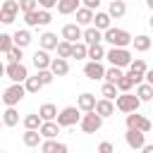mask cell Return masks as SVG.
<instances>
[{"mask_svg": "<svg viewBox=\"0 0 153 153\" xmlns=\"http://www.w3.org/2000/svg\"><path fill=\"white\" fill-rule=\"evenodd\" d=\"M124 141H127L129 148H141V146L146 143V134H141V131H136V129H127Z\"/></svg>", "mask_w": 153, "mask_h": 153, "instance_id": "cell-14", "label": "cell"}, {"mask_svg": "<svg viewBox=\"0 0 153 153\" xmlns=\"http://www.w3.org/2000/svg\"><path fill=\"white\" fill-rule=\"evenodd\" d=\"M0 153H2V151H0Z\"/></svg>", "mask_w": 153, "mask_h": 153, "instance_id": "cell-52", "label": "cell"}, {"mask_svg": "<svg viewBox=\"0 0 153 153\" xmlns=\"http://www.w3.org/2000/svg\"><path fill=\"white\" fill-rule=\"evenodd\" d=\"M69 57H76V60H84L86 57V45L79 41V43H72V50H69Z\"/></svg>", "mask_w": 153, "mask_h": 153, "instance_id": "cell-35", "label": "cell"}, {"mask_svg": "<svg viewBox=\"0 0 153 153\" xmlns=\"http://www.w3.org/2000/svg\"><path fill=\"white\" fill-rule=\"evenodd\" d=\"M124 122H127V129H136L141 134H148L151 131V120L143 117V115H139V112H129Z\"/></svg>", "mask_w": 153, "mask_h": 153, "instance_id": "cell-7", "label": "cell"}, {"mask_svg": "<svg viewBox=\"0 0 153 153\" xmlns=\"http://www.w3.org/2000/svg\"><path fill=\"white\" fill-rule=\"evenodd\" d=\"M48 69H50V74H53V76H65V74L69 72V62H67V60H62V57H53Z\"/></svg>", "mask_w": 153, "mask_h": 153, "instance_id": "cell-15", "label": "cell"}, {"mask_svg": "<svg viewBox=\"0 0 153 153\" xmlns=\"http://www.w3.org/2000/svg\"><path fill=\"white\" fill-rule=\"evenodd\" d=\"M105 57L110 60V65L112 67H129V62H131V53L127 50V48H110V50H105Z\"/></svg>", "mask_w": 153, "mask_h": 153, "instance_id": "cell-3", "label": "cell"}, {"mask_svg": "<svg viewBox=\"0 0 153 153\" xmlns=\"http://www.w3.org/2000/svg\"><path fill=\"white\" fill-rule=\"evenodd\" d=\"M110 2H112V0H110Z\"/></svg>", "mask_w": 153, "mask_h": 153, "instance_id": "cell-51", "label": "cell"}, {"mask_svg": "<svg viewBox=\"0 0 153 153\" xmlns=\"http://www.w3.org/2000/svg\"><path fill=\"white\" fill-rule=\"evenodd\" d=\"M93 105H96V96H93V93H81V96L76 98V108L84 110V112H91Z\"/></svg>", "mask_w": 153, "mask_h": 153, "instance_id": "cell-22", "label": "cell"}, {"mask_svg": "<svg viewBox=\"0 0 153 153\" xmlns=\"http://www.w3.org/2000/svg\"><path fill=\"white\" fill-rule=\"evenodd\" d=\"M98 153H115V146H112L110 141H103V143L98 146Z\"/></svg>", "mask_w": 153, "mask_h": 153, "instance_id": "cell-46", "label": "cell"}, {"mask_svg": "<svg viewBox=\"0 0 153 153\" xmlns=\"http://www.w3.org/2000/svg\"><path fill=\"white\" fill-rule=\"evenodd\" d=\"M17 5H19V12H24V14L36 10V0H19Z\"/></svg>", "mask_w": 153, "mask_h": 153, "instance_id": "cell-43", "label": "cell"}, {"mask_svg": "<svg viewBox=\"0 0 153 153\" xmlns=\"http://www.w3.org/2000/svg\"><path fill=\"white\" fill-rule=\"evenodd\" d=\"M22 86H24V91H26V93H38V91L43 88V86H41V81H38V76H26Z\"/></svg>", "mask_w": 153, "mask_h": 153, "instance_id": "cell-31", "label": "cell"}, {"mask_svg": "<svg viewBox=\"0 0 153 153\" xmlns=\"http://www.w3.org/2000/svg\"><path fill=\"white\" fill-rule=\"evenodd\" d=\"M5 74H7V79H12V84H24V79L29 76V72L22 62H10L5 67Z\"/></svg>", "mask_w": 153, "mask_h": 153, "instance_id": "cell-8", "label": "cell"}, {"mask_svg": "<svg viewBox=\"0 0 153 153\" xmlns=\"http://www.w3.org/2000/svg\"><path fill=\"white\" fill-rule=\"evenodd\" d=\"M86 57H91V62H100L105 57V48L100 43H93V45H86Z\"/></svg>", "mask_w": 153, "mask_h": 153, "instance_id": "cell-24", "label": "cell"}, {"mask_svg": "<svg viewBox=\"0 0 153 153\" xmlns=\"http://www.w3.org/2000/svg\"><path fill=\"white\" fill-rule=\"evenodd\" d=\"M36 76H38L41 86H48V84H53V79H55V76L50 74V69H38V74H36Z\"/></svg>", "mask_w": 153, "mask_h": 153, "instance_id": "cell-41", "label": "cell"}, {"mask_svg": "<svg viewBox=\"0 0 153 153\" xmlns=\"http://www.w3.org/2000/svg\"><path fill=\"white\" fill-rule=\"evenodd\" d=\"M84 74H86L91 81H100L103 74H105V67H103L100 62H86V65H84Z\"/></svg>", "mask_w": 153, "mask_h": 153, "instance_id": "cell-12", "label": "cell"}, {"mask_svg": "<svg viewBox=\"0 0 153 153\" xmlns=\"http://www.w3.org/2000/svg\"><path fill=\"white\" fill-rule=\"evenodd\" d=\"M148 69V65L143 62V60H131L129 62V72H136V74H143Z\"/></svg>", "mask_w": 153, "mask_h": 153, "instance_id": "cell-40", "label": "cell"}, {"mask_svg": "<svg viewBox=\"0 0 153 153\" xmlns=\"http://www.w3.org/2000/svg\"><path fill=\"white\" fill-rule=\"evenodd\" d=\"M136 98H139V103L151 100V98H153V86H151V84H139V86H136Z\"/></svg>", "mask_w": 153, "mask_h": 153, "instance_id": "cell-27", "label": "cell"}, {"mask_svg": "<svg viewBox=\"0 0 153 153\" xmlns=\"http://www.w3.org/2000/svg\"><path fill=\"white\" fill-rule=\"evenodd\" d=\"M131 33L129 31H124V29H115V26H110V29H105L103 31V41H108L112 48H127V45H131Z\"/></svg>", "mask_w": 153, "mask_h": 153, "instance_id": "cell-1", "label": "cell"}, {"mask_svg": "<svg viewBox=\"0 0 153 153\" xmlns=\"http://www.w3.org/2000/svg\"><path fill=\"white\" fill-rule=\"evenodd\" d=\"M55 45H57V36H55V33H50V31H45V33L41 36V50H45V53H48V50H53Z\"/></svg>", "mask_w": 153, "mask_h": 153, "instance_id": "cell-30", "label": "cell"}, {"mask_svg": "<svg viewBox=\"0 0 153 153\" xmlns=\"http://www.w3.org/2000/svg\"><path fill=\"white\" fill-rule=\"evenodd\" d=\"M0 127H2V120H0Z\"/></svg>", "mask_w": 153, "mask_h": 153, "instance_id": "cell-50", "label": "cell"}, {"mask_svg": "<svg viewBox=\"0 0 153 153\" xmlns=\"http://www.w3.org/2000/svg\"><path fill=\"white\" fill-rule=\"evenodd\" d=\"M2 124H5V127H17V124H19V112H17L14 108H7V110L2 112Z\"/></svg>", "mask_w": 153, "mask_h": 153, "instance_id": "cell-28", "label": "cell"}, {"mask_svg": "<svg viewBox=\"0 0 153 153\" xmlns=\"http://www.w3.org/2000/svg\"><path fill=\"white\" fill-rule=\"evenodd\" d=\"M141 153H153V146H151V143H143V146H141Z\"/></svg>", "mask_w": 153, "mask_h": 153, "instance_id": "cell-48", "label": "cell"}, {"mask_svg": "<svg viewBox=\"0 0 153 153\" xmlns=\"http://www.w3.org/2000/svg\"><path fill=\"white\" fill-rule=\"evenodd\" d=\"M36 115L41 117V122H55V117H57V108H55L53 103H43V105L38 108Z\"/></svg>", "mask_w": 153, "mask_h": 153, "instance_id": "cell-16", "label": "cell"}, {"mask_svg": "<svg viewBox=\"0 0 153 153\" xmlns=\"http://www.w3.org/2000/svg\"><path fill=\"white\" fill-rule=\"evenodd\" d=\"M139 98L134 96V93H117V98H115V108L117 110H122V112H136L139 110Z\"/></svg>", "mask_w": 153, "mask_h": 153, "instance_id": "cell-4", "label": "cell"}, {"mask_svg": "<svg viewBox=\"0 0 153 153\" xmlns=\"http://www.w3.org/2000/svg\"><path fill=\"white\" fill-rule=\"evenodd\" d=\"M17 14H19L17 0H5V2L0 5V22H2V24H12V22L17 19Z\"/></svg>", "mask_w": 153, "mask_h": 153, "instance_id": "cell-9", "label": "cell"}, {"mask_svg": "<svg viewBox=\"0 0 153 153\" xmlns=\"http://www.w3.org/2000/svg\"><path fill=\"white\" fill-rule=\"evenodd\" d=\"M79 120H81V110L76 105H67V108H62L57 112L55 124L57 127H74V124H79Z\"/></svg>", "mask_w": 153, "mask_h": 153, "instance_id": "cell-2", "label": "cell"}, {"mask_svg": "<svg viewBox=\"0 0 153 153\" xmlns=\"http://www.w3.org/2000/svg\"><path fill=\"white\" fill-rule=\"evenodd\" d=\"M100 96H103L105 100H115V98H117V88H115V84H103Z\"/></svg>", "mask_w": 153, "mask_h": 153, "instance_id": "cell-38", "label": "cell"}, {"mask_svg": "<svg viewBox=\"0 0 153 153\" xmlns=\"http://www.w3.org/2000/svg\"><path fill=\"white\" fill-rule=\"evenodd\" d=\"M131 86H134V84H131V79H129L127 74H122V76L115 81V88H117V93H129V91H131Z\"/></svg>", "mask_w": 153, "mask_h": 153, "instance_id": "cell-32", "label": "cell"}, {"mask_svg": "<svg viewBox=\"0 0 153 153\" xmlns=\"http://www.w3.org/2000/svg\"><path fill=\"white\" fill-rule=\"evenodd\" d=\"M24 127H26V129H33V131H38V127H41V117H38L36 112L26 115V117H24Z\"/></svg>", "mask_w": 153, "mask_h": 153, "instance_id": "cell-36", "label": "cell"}, {"mask_svg": "<svg viewBox=\"0 0 153 153\" xmlns=\"http://www.w3.org/2000/svg\"><path fill=\"white\" fill-rule=\"evenodd\" d=\"M50 55L45 53V50H36L33 53V65H36V69H48L50 67Z\"/></svg>", "mask_w": 153, "mask_h": 153, "instance_id": "cell-25", "label": "cell"}, {"mask_svg": "<svg viewBox=\"0 0 153 153\" xmlns=\"http://www.w3.org/2000/svg\"><path fill=\"white\" fill-rule=\"evenodd\" d=\"M79 127H81V131H86V134H96V131L103 127V117H98V115L91 110V112L81 115V120H79Z\"/></svg>", "mask_w": 153, "mask_h": 153, "instance_id": "cell-6", "label": "cell"}, {"mask_svg": "<svg viewBox=\"0 0 153 153\" xmlns=\"http://www.w3.org/2000/svg\"><path fill=\"white\" fill-rule=\"evenodd\" d=\"M22 139H24V143H26L29 148H36V146H41V141H43V139H41V134H38V131H33V129H26Z\"/></svg>", "mask_w": 153, "mask_h": 153, "instance_id": "cell-29", "label": "cell"}, {"mask_svg": "<svg viewBox=\"0 0 153 153\" xmlns=\"http://www.w3.org/2000/svg\"><path fill=\"white\" fill-rule=\"evenodd\" d=\"M2 76H5V65L0 62V79H2Z\"/></svg>", "mask_w": 153, "mask_h": 153, "instance_id": "cell-49", "label": "cell"}, {"mask_svg": "<svg viewBox=\"0 0 153 153\" xmlns=\"http://www.w3.org/2000/svg\"><path fill=\"white\" fill-rule=\"evenodd\" d=\"M122 74H124V72H122L120 67H108V69H105V74H103V79H105V84H115Z\"/></svg>", "mask_w": 153, "mask_h": 153, "instance_id": "cell-34", "label": "cell"}, {"mask_svg": "<svg viewBox=\"0 0 153 153\" xmlns=\"http://www.w3.org/2000/svg\"><path fill=\"white\" fill-rule=\"evenodd\" d=\"M98 5H100V0H84V7H86V10H91V12H93V10H98Z\"/></svg>", "mask_w": 153, "mask_h": 153, "instance_id": "cell-47", "label": "cell"}, {"mask_svg": "<svg viewBox=\"0 0 153 153\" xmlns=\"http://www.w3.org/2000/svg\"><path fill=\"white\" fill-rule=\"evenodd\" d=\"M10 48H12V36H10V33H0V53L7 55Z\"/></svg>", "mask_w": 153, "mask_h": 153, "instance_id": "cell-42", "label": "cell"}, {"mask_svg": "<svg viewBox=\"0 0 153 153\" xmlns=\"http://www.w3.org/2000/svg\"><path fill=\"white\" fill-rule=\"evenodd\" d=\"M131 43H134V50H139V53H146L151 48V38L148 36H136V38H131Z\"/></svg>", "mask_w": 153, "mask_h": 153, "instance_id": "cell-33", "label": "cell"}, {"mask_svg": "<svg viewBox=\"0 0 153 153\" xmlns=\"http://www.w3.org/2000/svg\"><path fill=\"white\" fill-rule=\"evenodd\" d=\"M100 41H103V33H100L98 29L88 26L86 31H81V43H84V45H93V43H100Z\"/></svg>", "mask_w": 153, "mask_h": 153, "instance_id": "cell-18", "label": "cell"}, {"mask_svg": "<svg viewBox=\"0 0 153 153\" xmlns=\"http://www.w3.org/2000/svg\"><path fill=\"white\" fill-rule=\"evenodd\" d=\"M62 38L67 41V43H79L81 41V26L79 24H65L62 26Z\"/></svg>", "mask_w": 153, "mask_h": 153, "instance_id": "cell-10", "label": "cell"}, {"mask_svg": "<svg viewBox=\"0 0 153 153\" xmlns=\"http://www.w3.org/2000/svg\"><path fill=\"white\" fill-rule=\"evenodd\" d=\"M79 2L81 0H57V12L60 14H74L76 10H79Z\"/></svg>", "mask_w": 153, "mask_h": 153, "instance_id": "cell-23", "label": "cell"}, {"mask_svg": "<svg viewBox=\"0 0 153 153\" xmlns=\"http://www.w3.org/2000/svg\"><path fill=\"white\" fill-rule=\"evenodd\" d=\"M55 50H57V57L67 60V57H69V50H72V43H67V41H57Z\"/></svg>", "mask_w": 153, "mask_h": 153, "instance_id": "cell-37", "label": "cell"}, {"mask_svg": "<svg viewBox=\"0 0 153 153\" xmlns=\"http://www.w3.org/2000/svg\"><path fill=\"white\" fill-rule=\"evenodd\" d=\"M124 14H127V5H124L122 0H112L110 7H108V17H110V19H122Z\"/></svg>", "mask_w": 153, "mask_h": 153, "instance_id": "cell-19", "label": "cell"}, {"mask_svg": "<svg viewBox=\"0 0 153 153\" xmlns=\"http://www.w3.org/2000/svg\"><path fill=\"white\" fill-rule=\"evenodd\" d=\"M55 5H57V0H36V7H41V10H48V12H50Z\"/></svg>", "mask_w": 153, "mask_h": 153, "instance_id": "cell-45", "label": "cell"}, {"mask_svg": "<svg viewBox=\"0 0 153 153\" xmlns=\"http://www.w3.org/2000/svg\"><path fill=\"white\" fill-rule=\"evenodd\" d=\"M7 57H10V62H22V48L12 45V48L7 50Z\"/></svg>", "mask_w": 153, "mask_h": 153, "instance_id": "cell-44", "label": "cell"}, {"mask_svg": "<svg viewBox=\"0 0 153 153\" xmlns=\"http://www.w3.org/2000/svg\"><path fill=\"white\" fill-rule=\"evenodd\" d=\"M50 22H53V17H50L48 10H38V12H36V26H45V24H50Z\"/></svg>", "mask_w": 153, "mask_h": 153, "instance_id": "cell-39", "label": "cell"}, {"mask_svg": "<svg viewBox=\"0 0 153 153\" xmlns=\"http://www.w3.org/2000/svg\"><path fill=\"white\" fill-rule=\"evenodd\" d=\"M41 153H69V148H67V143H62V141L45 139V141H41Z\"/></svg>", "mask_w": 153, "mask_h": 153, "instance_id": "cell-11", "label": "cell"}, {"mask_svg": "<svg viewBox=\"0 0 153 153\" xmlns=\"http://www.w3.org/2000/svg\"><path fill=\"white\" fill-rule=\"evenodd\" d=\"M24 96H26L24 86H22V84H12L10 88H5V93H2V103H5L7 108H14L17 103H22Z\"/></svg>", "mask_w": 153, "mask_h": 153, "instance_id": "cell-5", "label": "cell"}, {"mask_svg": "<svg viewBox=\"0 0 153 153\" xmlns=\"http://www.w3.org/2000/svg\"><path fill=\"white\" fill-rule=\"evenodd\" d=\"M29 43H31V33H29L26 29H19V31H14V33H12V45H17V48H22V50H24Z\"/></svg>", "mask_w": 153, "mask_h": 153, "instance_id": "cell-20", "label": "cell"}, {"mask_svg": "<svg viewBox=\"0 0 153 153\" xmlns=\"http://www.w3.org/2000/svg\"><path fill=\"white\" fill-rule=\"evenodd\" d=\"M74 14H76V22H74V24H79V26H88V24L93 22V12L86 10V7H79Z\"/></svg>", "mask_w": 153, "mask_h": 153, "instance_id": "cell-26", "label": "cell"}, {"mask_svg": "<svg viewBox=\"0 0 153 153\" xmlns=\"http://www.w3.org/2000/svg\"><path fill=\"white\" fill-rule=\"evenodd\" d=\"M93 112L98 115V117H110L112 112H115V103L112 100H105V98H100V100H96V105H93Z\"/></svg>", "mask_w": 153, "mask_h": 153, "instance_id": "cell-13", "label": "cell"}, {"mask_svg": "<svg viewBox=\"0 0 153 153\" xmlns=\"http://www.w3.org/2000/svg\"><path fill=\"white\" fill-rule=\"evenodd\" d=\"M91 24H93V29H98V31L103 33L105 29H110V26H112V19L108 17V12H96V14H93V22H91Z\"/></svg>", "mask_w": 153, "mask_h": 153, "instance_id": "cell-17", "label": "cell"}, {"mask_svg": "<svg viewBox=\"0 0 153 153\" xmlns=\"http://www.w3.org/2000/svg\"><path fill=\"white\" fill-rule=\"evenodd\" d=\"M38 134H41V139H55V136L60 134V127H57L55 122H41Z\"/></svg>", "mask_w": 153, "mask_h": 153, "instance_id": "cell-21", "label": "cell"}]
</instances>
